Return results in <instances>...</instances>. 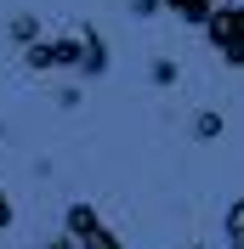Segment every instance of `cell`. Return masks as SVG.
I'll list each match as a JSON object with an SVG mask.
<instances>
[{
	"instance_id": "cell-13",
	"label": "cell",
	"mask_w": 244,
	"mask_h": 249,
	"mask_svg": "<svg viewBox=\"0 0 244 249\" xmlns=\"http://www.w3.org/2000/svg\"><path fill=\"white\" fill-rule=\"evenodd\" d=\"M193 249H204V244H193Z\"/></svg>"
},
{
	"instance_id": "cell-6",
	"label": "cell",
	"mask_w": 244,
	"mask_h": 249,
	"mask_svg": "<svg viewBox=\"0 0 244 249\" xmlns=\"http://www.w3.org/2000/svg\"><path fill=\"white\" fill-rule=\"evenodd\" d=\"M222 232H227V249H244V198H233V204H227Z\"/></svg>"
},
{
	"instance_id": "cell-4",
	"label": "cell",
	"mask_w": 244,
	"mask_h": 249,
	"mask_svg": "<svg viewBox=\"0 0 244 249\" xmlns=\"http://www.w3.org/2000/svg\"><path fill=\"white\" fill-rule=\"evenodd\" d=\"M222 6H227V0H165V12H176L182 23H193V29H204Z\"/></svg>"
},
{
	"instance_id": "cell-2",
	"label": "cell",
	"mask_w": 244,
	"mask_h": 249,
	"mask_svg": "<svg viewBox=\"0 0 244 249\" xmlns=\"http://www.w3.org/2000/svg\"><path fill=\"white\" fill-rule=\"evenodd\" d=\"M23 62L34 74H51V68H85V34H62V40H34L23 46Z\"/></svg>"
},
{
	"instance_id": "cell-12",
	"label": "cell",
	"mask_w": 244,
	"mask_h": 249,
	"mask_svg": "<svg viewBox=\"0 0 244 249\" xmlns=\"http://www.w3.org/2000/svg\"><path fill=\"white\" fill-rule=\"evenodd\" d=\"M46 249H80V244H74V238H68V232H62V238H51Z\"/></svg>"
},
{
	"instance_id": "cell-11",
	"label": "cell",
	"mask_w": 244,
	"mask_h": 249,
	"mask_svg": "<svg viewBox=\"0 0 244 249\" xmlns=\"http://www.w3.org/2000/svg\"><path fill=\"white\" fill-rule=\"evenodd\" d=\"M131 6H137V12L148 17V12H159V6H165V0H131Z\"/></svg>"
},
{
	"instance_id": "cell-1",
	"label": "cell",
	"mask_w": 244,
	"mask_h": 249,
	"mask_svg": "<svg viewBox=\"0 0 244 249\" xmlns=\"http://www.w3.org/2000/svg\"><path fill=\"white\" fill-rule=\"evenodd\" d=\"M204 40H210V51L227 62V68H244V6L227 0V6L204 23Z\"/></svg>"
},
{
	"instance_id": "cell-8",
	"label": "cell",
	"mask_w": 244,
	"mask_h": 249,
	"mask_svg": "<svg viewBox=\"0 0 244 249\" xmlns=\"http://www.w3.org/2000/svg\"><path fill=\"white\" fill-rule=\"evenodd\" d=\"M12 40H17V46H34V40H40V23H34L29 12H23V17H12Z\"/></svg>"
},
{
	"instance_id": "cell-7",
	"label": "cell",
	"mask_w": 244,
	"mask_h": 249,
	"mask_svg": "<svg viewBox=\"0 0 244 249\" xmlns=\"http://www.w3.org/2000/svg\"><path fill=\"white\" fill-rule=\"evenodd\" d=\"M193 136H199V142H216V136H222V113H216V108H204V113L193 119Z\"/></svg>"
},
{
	"instance_id": "cell-10",
	"label": "cell",
	"mask_w": 244,
	"mask_h": 249,
	"mask_svg": "<svg viewBox=\"0 0 244 249\" xmlns=\"http://www.w3.org/2000/svg\"><path fill=\"white\" fill-rule=\"evenodd\" d=\"M6 227H12V193L0 187V232H6Z\"/></svg>"
},
{
	"instance_id": "cell-5",
	"label": "cell",
	"mask_w": 244,
	"mask_h": 249,
	"mask_svg": "<svg viewBox=\"0 0 244 249\" xmlns=\"http://www.w3.org/2000/svg\"><path fill=\"white\" fill-rule=\"evenodd\" d=\"M102 68H108V46H102L97 29H85V68H80V74H85V79H102Z\"/></svg>"
},
{
	"instance_id": "cell-9",
	"label": "cell",
	"mask_w": 244,
	"mask_h": 249,
	"mask_svg": "<svg viewBox=\"0 0 244 249\" xmlns=\"http://www.w3.org/2000/svg\"><path fill=\"white\" fill-rule=\"evenodd\" d=\"M153 85H176V62L170 57H153Z\"/></svg>"
},
{
	"instance_id": "cell-3",
	"label": "cell",
	"mask_w": 244,
	"mask_h": 249,
	"mask_svg": "<svg viewBox=\"0 0 244 249\" xmlns=\"http://www.w3.org/2000/svg\"><path fill=\"white\" fill-rule=\"evenodd\" d=\"M62 227H68V238H74L80 249H125L120 238L102 227V215H97L91 204H68V210H62Z\"/></svg>"
}]
</instances>
